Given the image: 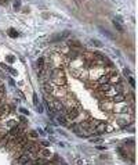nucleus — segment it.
Returning <instances> with one entry per match:
<instances>
[{
  "label": "nucleus",
  "instance_id": "1",
  "mask_svg": "<svg viewBox=\"0 0 138 165\" xmlns=\"http://www.w3.org/2000/svg\"><path fill=\"white\" fill-rule=\"evenodd\" d=\"M50 76H51V81L55 86H65L66 81H65V75H64V71L57 68L52 72H50Z\"/></svg>",
  "mask_w": 138,
  "mask_h": 165
},
{
  "label": "nucleus",
  "instance_id": "2",
  "mask_svg": "<svg viewBox=\"0 0 138 165\" xmlns=\"http://www.w3.org/2000/svg\"><path fill=\"white\" fill-rule=\"evenodd\" d=\"M80 113V108H79V104H76L75 107H72V108H68L66 110V118L68 119H76L77 118V115H79Z\"/></svg>",
  "mask_w": 138,
  "mask_h": 165
},
{
  "label": "nucleus",
  "instance_id": "3",
  "mask_svg": "<svg viewBox=\"0 0 138 165\" xmlns=\"http://www.w3.org/2000/svg\"><path fill=\"white\" fill-rule=\"evenodd\" d=\"M54 111H57V113H59V111H64V103L62 101H59V100H54L52 101V107H51Z\"/></svg>",
  "mask_w": 138,
  "mask_h": 165
},
{
  "label": "nucleus",
  "instance_id": "4",
  "mask_svg": "<svg viewBox=\"0 0 138 165\" xmlns=\"http://www.w3.org/2000/svg\"><path fill=\"white\" fill-rule=\"evenodd\" d=\"M68 36H69V32L65 31V32H62V33H57V35H54L50 40H51V42H57V40H62V39L68 38Z\"/></svg>",
  "mask_w": 138,
  "mask_h": 165
},
{
  "label": "nucleus",
  "instance_id": "5",
  "mask_svg": "<svg viewBox=\"0 0 138 165\" xmlns=\"http://www.w3.org/2000/svg\"><path fill=\"white\" fill-rule=\"evenodd\" d=\"M124 100H126V94H124V93H116V94L113 96L115 103H123Z\"/></svg>",
  "mask_w": 138,
  "mask_h": 165
},
{
  "label": "nucleus",
  "instance_id": "6",
  "mask_svg": "<svg viewBox=\"0 0 138 165\" xmlns=\"http://www.w3.org/2000/svg\"><path fill=\"white\" fill-rule=\"evenodd\" d=\"M54 94L57 97H62V96H65V89H61V86H57L54 89Z\"/></svg>",
  "mask_w": 138,
  "mask_h": 165
},
{
  "label": "nucleus",
  "instance_id": "7",
  "mask_svg": "<svg viewBox=\"0 0 138 165\" xmlns=\"http://www.w3.org/2000/svg\"><path fill=\"white\" fill-rule=\"evenodd\" d=\"M104 83H109V76L108 75H102L98 79V85H104Z\"/></svg>",
  "mask_w": 138,
  "mask_h": 165
},
{
  "label": "nucleus",
  "instance_id": "8",
  "mask_svg": "<svg viewBox=\"0 0 138 165\" xmlns=\"http://www.w3.org/2000/svg\"><path fill=\"white\" fill-rule=\"evenodd\" d=\"M1 68H3V70H6V71H8V72H10L11 75H17V71L13 70V68L8 67V65H6V64H1Z\"/></svg>",
  "mask_w": 138,
  "mask_h": 165
},
{
  "label": "nucleus",
  "instance_id": "9",
  "mask_svg": "<svg viewBox=\"0 0 138 165\" xmlns=\"http://www.w3.org/2000/svg\"><path fill=\"white\" fill-rule=\"evenodd\" d=\"M39 153H40V155H43V157H50V155H51L50 150H47V148H43V150H39Z\"/></svg>",
  "mask_w": 138,
  "mask_h": 165
},
{
  "label": "nucleus",
  "instance_id": "10",
  "mask_svg": "<svg viewBox=\"0 0 138 165\" xmlns=\"http://www.w3.org/2000/svg\"><path fill=\"white\" fill-rule=\"evenodd\" d=\"M101 108L109 111V110H112L113 107H112V104H109V103H106V104H105V103H101Z\"/></svg>",
  "mask_w": 138,
  "mask_h": 165
},
{
  "label": "nucleus",
  "instance_id": "11",
  "mask_svg": "<svg viewBox=\"0 0 138 165\" xmlns=\"http://www.w3.org/2000/svg\"><path fill=\"white\" fill-rule=\"evenodd\" d=\"M69 45L73 46V47H82V43L77 42V40H70V42H69Z\"/></svg>",
  "mask_w": 138,
  "mask_h": 165
},
{
  "label": "nucleus",
  "instance_id": "12",
  "mask_svg": "<svg viewBox=\"0 0 138 165\" xmlns=\"http://www.w3.org/2000/svg\"><path fill=\"white\" fill-rule=\"evenodd\" d=\"M37 67H39V70H43V67H44V58H39L37 60Z\"/></svg>",
  "mask_w": 138,
  "mask_h": 165
},
{
  "label": "nucleus",
  "instance_id": "13",
  "mask_svg": "<svg viewBox=\"0 0 138 165\" xmlns=\"http://www.w3.org/2000/svg\"><path fill=\"white\" fill-rule=\"evenodd\" d=\"M101 32H102V33H104L105 36H108L109 39H113V35H112V33H110L109 31H105V29H102V28H101Z\"/></svg>",
  "mask_w": 138,
  "mask_h": 165
},
{
  "label": "nucleus",
  "instance_id": "14",
  "mask_svg": "<svg viewBox=\"0 0 138 165\" xmlns=\"http://www.w3.org/2000/svg\"><path fill=\"white\" fill-rule=\"evenodd\" d=\"M8 35H10L11 38H17V36H18V32L15 31V29H10V31H8Z\"/></svg>",
  "mask_w": 138,
  "mask_h": 165
},
{
  "label": "nucleus",
  "instance_id": "15",
  "mask_svg": "<svg viewBox=\"0 0 138 165\" xmlns=\"http://www.w3.org/2000/svg\"><path fill=\"white\" fill-rule=\"evenodd\" d=\"M113 25H115V28H116L117 31L123 32V26H121V25H120V22H116V21H113Z\"/></svg>",
  "mask_w": 138,
  "mask_h": 165
},
{
  "label": "nucleus",
  "instance_id": "16",
  "mask_svg": "<svg viewBox=\"0 0 138 165\" xmlns=\"http://www.w3.org/2000/svg\"><path fill=\"white\" fill-rule=\"evenodd\" d=\"M58 122L61 123V125H66V117H58Z\"/></svg>",
  "mask_w": 138,
  "mask_h": 165
},
{
  "label": "nucleus",
  "instance_id": "17",
  "mask_svg": "<svg viewBox=\"0 0 138 165\" xmlns=\"http://www.w3.org/2000/svg\"><path fill=\"white\" fill-rule=\"evenodd\" d=\"M91 45H94L95 47H102V43H101L100 40H94V39L91 40Z\"/></svg>",
  "mask_w": 138,
  "mask_h": 165
},
{
  "label": "nucleus",
  "instance_id": "18",
  "mask_svg": "<svg viewBox=\"0 0 138 165\" xmlns=\"http://www.w3.org/2000/svg\"><path fill=\"white\" fill-rule=\"evenodd\" d=\"M21 8V1L19 0H15L14 1V10H19Z\"/></svg>",
  "mask_w": 138,
  "mask_h": 165
},
{
  "label": "nucleus",
  "instance_id": "19",
  "mask_svg": "<svg viewBox=\"0 0 138 165\" xmlns=\"http://www.w3.org/2000/svg\"><path fill=\"white\" fill-rule=\"evenodd\" d=\"M7 61H8V63H15V57L14 56H7Z\"/></svg>",
  "mask_w": 138,
  "mask_h": 165
},
{
  "label": "nucleus",
  "instance_id": "20",
  "mask_svg": "<svg viewBox=\"0 0 138 165\" xmlns=\"http://www.w3.org/2000/svg\"><path fill=\"white\" fill-rule=\"evenodd\" d=\"M33 103H34V105H37V104H39V100H37V94H36V93H33Z\"/></svg>",
  "mask_w": 138,
  "mask_h": 165
},
{
  "label": "nucleus",
  "instance_id": "21",
  "mask_svg": "<svg viewBox=\"0 0 138 165\" xmlns=\"http://www.w3.org/2000/svg\"><path fill=\"white\" fill-rule=\"evenodd\" d=\"M90 141H93V143L95 141V143H97V141H101V139H100V137H91V139H90Z\"/></svg>",
  "mask_w": 138,
  "mask_h": 165
},
{
  "label": "nucleus",
  "instance_id": "22",
  "mask_svg": "<svg viewBox=\"0 0 138 165\" xmlns=\"http://www.w3.org/2000/svg\"><path fill=\"white\" fill-rule=\"evenodd\" d=\"M21 113L24 114V115H29V111H28V110H25V108H21Z\"/></svg>",
  "mask_w": 138,
  "mask_h": 165
},
{
  "label": "nucleus",
  "instance_id": "23",
  "mask_svg": "<svg viewBox=\"0 0 138 165\" xmlns=\"http://www.w3.org/2000/svg\"><path fill=\"white\" fill-rule=\"evenodd\" d=\"M128 82H130V85H131V86H135V81L133 79V78H128Z\"/></svg>",
  "mask_w": 138,
  "mask_h": 165
},
{
  "label": "nucleus",
  "instance_id": "24",
  "mask_svg": "<svg viewBox=\"0 0 138 165\" xmlns=\"http://www.w3.org/2000/svg\"><path fill=\"white\" fill-rule=\"evenodd\" d=\"M29 136L34 139V137H37V133H36V132H31V133H29Z\"/></svg>",
  "mask_w": 138,
  "mask_h": 165
},
{
  "label": "nucleus",
  "instance_id": "25",
  "mask_svg": "<svg viewBox=\"0 0 138 165\" xmlns=\"http://www.w3.org/2000/svg\"><path fill=\"white\" fill-rule=\"evenodd\" d=\"M124 75H130V70H127V68H124Z\"/></svg>",
  "mask_w": 138,
  "mask_h": 165
},
{
  "label": "nucleus",
  "instance_id": "26",
  "mask_svg": "<svg viewBox=\"0 0 138 165\" xmlns=\"http://www.w3.org/2000/svg\"><path fill=\"white\" fill-rule=\"evenodd\" d=\"M17 94L21 98H24V94H22V92H19V90H17Z\"/></svg>",
  "mask_w": 138,
  "mask_h": 165
},
{
  "label": "nucleus",
  "instance_id": "27",
  "mask_svg": "<svg viewBox=\"0 0 138 165\" xmlns=\"http://www.w3.org/2000/svg\"><path fill=\"white\" fill-rule=\"evenodd\" d=\"M97 148H98V150H106V147H102V146H98Z\"/></svg>",
  "mask_w": 138,
  "mask_h": 165
}]
</instances>
